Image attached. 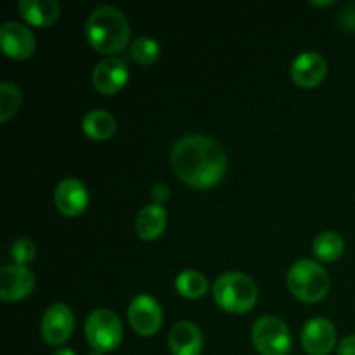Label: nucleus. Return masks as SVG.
<instances>
[{
	"label": "nucleus",
	"instance_id": "obj_1",
	"mask_svg": "<svg viewBox=\"0 0 355 355\" xmlns=\"http://www.w3.org/2000/svg\"><path fill=\"white\" fill-rule=\"evenodd\" d=\"M175 175L194 189H210L227 172V155L215 139L203 134H187L172 148Z\"/></svg>",
	"mask_w": 355,
	"mask_h": 355
},
{
	"label": "nucleus",
	"instance_id": "obj_2",
	"mask_svg": "<svg viewBox=\"0 0 355 355\" xmlns=\"http://www.w3.org/2000/svg\"><path fill=\"white\" fill-rule=\"evenodd\" d=\"M85 37L90 47L99 54H120L130 42L128 19L118 7L99 6L85 21Z\"/></svg>",
	"mask_w": 355,
	"mask_h": 355
},
{
	"label": "nucleus",
	"instance_id": "obj_3",
	"mask_svg": "<svg viewBox=\"0 0 355 355\" xmlns=\"http://www.w3.org/2000/svg\"><path fill=\"white\" fill-rule=\"evenodd\" d=\"M211 293L215 304L229 314H246L259 300V290L252 277L236 270L218 276Z\"/></svg>",
	"mask_w": 355,
	"mask_h": 355
},
{
	"label": "nucleus",
	"instance_id": "obj_4",
	"mask_svg": "<svg viewBox=\"0 0 355 355\" xmlns=\"http://www.w3.org/2000/svg\"><path fill=\"white\" fill-rule=\"evenodd\" d=\"M288 290L305 304H318L328 295L331 281L328 272L315 260L300 259L288 269Z\"/></svg>",
	"mask_w": 355,
	"mask_h": 355
},
{
	"label": "nucleus",
	"instance_id": "obj_5",
	"mask_svg": "<svg viewBox=\"0 0 355 355\" xmlns=\"http://www.w3.org/2000/svg\"><path fill=\"white\" fill-rule=\"evenodd\" d=\"M85 338L92 350L113 352L123 342V326L120 318L110 309H96L85 321Z\"/></svg>",
	"mask_w": 355,
	"mask_h": 355
},
{
	"label": "nucleus",
	"instance_id": "obj_6",
	"mask_svg": "<svg viewBox=\"0 0 355 355\" xmlns=\"http://www.w3.org/2000/svg\"><path fill=\"white\" fill-rule=\"evenodd\" d=\"M252 340L260 355H288L291 350V335L283 319L262 315L255 321Z\"/></svg>",
	"mask_w": 355,
	"mask_h": 355
},
{
	"label": "nucleus",
	"instance_id": "obj_7",
	"mask_svg": "<svg viewBox=\"0 0 355 355\" xmlns=\"http://www.w3.org/2000/svg\"><path fill=\"white\" fill-rule=\"evenodd\" d=\"M75 329V314L66 304H52L45 311L40 322V333L45 343L52 347L64 345Z\"/></svg>",
	"mask_w": 355,
	"mask_h": 355
},
{
	"label": "nucleus",
	"instance_id": "obj_8",
	"mask_svg": "<svg viewBox=\"0 0 355 355\" xmlns=\"http://www.w3.org/2000/svg\"><path fill=\"white\" fill-rule=\"evenodd\" d=\"M0 47L7 58L14 61H26L37 51V38L24 24L7 21L0 26Z\"/></svg>",
	"mask_w": 355,
	"mask_h": 355
},
{
	"label": "nucleus",
	"instance_id": "obj_9",
	"mask_svg": "<svg viewBox=\"0 0 355 355\" xmlns=\"http://www.w3.org/2000/svg\"><path fill=\"white\" fill-rule=\"evenodd\" d=\"M128 322L141 336H153L163 324V311L149 295H137L128 305Z\"/></svg>",
	"mask_w": 355,
	"mask_h": 355
},
{
	"label": "nucleus",
	"instance_id": "obj_10",
	"mask_svg": "<svg viewBox=\"0 0 355 355\" xmlns=\"http://www.w3.org/2000/svg\"><path fill=\"white\" fill-rule=\"evenodd\" d=\"M300 340L309 355H329L336 347V328L329 319L318 315L305 322Z\"/></svg>",
	"mask_w": 355,
	"mask_h": 355
},
{
	"label": "nucleus",
	"instance_id": "obj_11",
	"mask_svg": "<svg viewBox=\"0 0 355 355\" xmlns=\"http://www.w3.org/2000/svg\"><path fill=\"white\" fill-rule=\"evenodd\" d=\"M326 73H328L326 59L314 51L300 52L290 66L291 80L302 89H314L321 85L322 80L326 78Z\"/></svg>",
	"mask_w": 355,
	"mask_h": 355
},
{
	"label": "nucleus",
	"instance_id": "obj_12",
	"mask_svg": "<svg viewBox=\"0 0 355 355\" xmlns=\"http://www.w3.org/2000/svg\"><path fill=\"white\" fill-rule=\"evenodd\" d=\"M128 82V66L120 58H104L94 66L92 85L101 94L113 96L118 94Z\"/></svg>",
	"mask_w": 355,
	"mask_h": 355
},
{
	"label": "nucleus",
	"instance_id": "obj_13",
	"mask_svg": "<svg viewBox=\"0 0 355 355\" xmlns=\"http://www.w3.org/2000/svg\"><path fill=\"white\" fill-rule=\"evenodd\" d=\"M35 288V276L28 267L7 263L0 269V298L19 302L30 297Z\"/></svg>",
	"mask_w": 355,
	"mask_h": 355
},
{
	"label": "nucleus",
	"instance_id": "obj_14",
	"mask_svg": "<svg viewBox=\"0 0 355 355\" xmlns=\"http://www.w3.org/2000/svg\"><path fill=\"white\" fill-rule=\"evenodd\" d=\"M55 208L66 217H76L83 214L89 205V191L85 184L76 177H66L54 189Z\"/></svg>",
	"mask_w": 355,
	"mask_h": 355
},
{
	"label": "nucleus",
	"instance_id": "obj_15",
	"mask_svg": "<svg viewBox=\"0 0 355 355\" xmlns=\"http://www.w3.org/2000/svg\"><path fill=\"white\" fill-rule=\"evenodd\" d=\"M203 345V333L194 322L179 321L170 329L168 347L172 355H201Z\"/></svg>",
	"mask_w": 355,
	"mask_h": 355
},
{
	"label": "nucleus",
	"instance_id": "obj_16",
	"mask_svg": "<svg viewBox=\"0 0 355 355\" xmlns=\"http://www.w3.org/2000/svg\"><path fill=\"white\" fill-rule=\"evenodd\" d=\"M17 7L23 19L37 28L52 26L61 16L58 0H21Z\"/></svg>",
	"mask_w": 355,
	"mask_h": 355
},
{
	"label": "nucleus",
	"instance_id": "obj_17",
	"mask_svg": "<svg viewBox=\"0 0 355 355\" xmlns=\"http://www.w3.org/2000/svg\"><path fill=\"white\" fill-rule=\"evenodd\" d=\"M166 222H168V215H166L165 208L149 203L141 208L135 217V232L144 241H153L165 232Z\"/></svg>",
	"mask_w": 355,
	"mask_h": 355
},
{
	"label": "nucleus",
	"instance_id": "obj_18",
	"mask_svg": "<svg viewBox=\"0 0 355 355\" xmlns=\"http://www.w3.org/2000/svg\"><path fill=\"white\" fill-rule=\"evenodd\" d=\"M82 130L92 141H107L116 132V120L106 110H90L83 114Z\"/></svg>",
	"mask_w": 355,
	"mask_h": 355
},
{
	"label": "nucleus",
	"instance_id": "obj_19",
	"mask_svg": "<svg viewBox=\"0 0 355 355\" xmlns=\"http://www.w3.org/2000/svg\"><path fill=\"white\" fill-rule=\"evenodd\" d=\"M345 252V241L335 231H324L315 236L312 243V253L319 262H335Z\"/></svg>",
	"mask_w": 355,
	"mask_h": 355
},
{
	"label": "nucleus",
	"instance_id": "obj_20",
	"mask_svg": "<svg viewBox=\"0 0 355 355\" xmlns=\"http://www.w3.org/2000/svg\"><path fill=\"white\" fill-rule=\"evenodd\" d=\"M175 290L184 298H200L208 291V279L198 270H182L175 279Z\"/></svg>",
	"mask_w": 355,
	"mask_h": 355
},
{
	"label": "nucleus",
	"instance_id": "obj_21",
	"mask_svg": "<svg viewBox=\"0 0 355 355\" xmlns=\"http://www.w3.org/2000/svg\"><path fill=\"white\" fill-rule=\"evenodd\" d=\"M21 103H23V96L16 83L7 82V80L0 83V121L2 123H7L10 118L16 116Z\"/></svg>",
	"mask_w": 355,
	"mask_h": 355
},
{
	"label": "nucleus",
	"instance_id": "obj_22",
	"mask_svg": "<svg viewBox=\"0 0 355 355\" xmlns=\"http://www.w3.org/2000/svg\"><path fill=\"white\" fill-rule=\"evenodd\" d=\"M159 54H162V47H159L158 40L153 37H148V35L137 37L130 44V55L139 64H153V62L158 61Z\"/></svg>",
	"mask_w": 355,
	"mask_h": 355
},
{
	"label": "nucleus",
	"instance_id": "obj_23",
	"mask_svg": "<svg viewBox=\"0 0 355 355\" xmlns=\"http://www.w3.org/2000/svg\"><path fill=\"white\" fill-rule=\"evenodd\" d=\"M35 257H37V246L31 239L19 238L10 245V259L16 266L28 267V263L33 262Z\"/></svg>",
	"mask_w": 355,
	"mask_h": 355
},
{
	"label": "nucleus",
	"instance_id": "obj_24",
	"mask_svg": "<svg viewBox=\"0 0 355 355\" xmlns=\"http://www.w3.org/2000/svg\"><path fill=\"white\" fill-rule=\"evenodd\" d=\"M149 196H151V203L163 207V203L170 200V187L166 186L165 182H156L155 186L151 187Z\"/></svg>",
	"mask_w": 355,
	"mask_h": 355
},
{
	"label": "nucleus",
	"instance_id": "obj_25",
	"mask_svg": "<svg viewBox=\"0 0 355 355\" xmlns=\"http://www.w3.org/2000/svg\"><path fill=\"white\" fill-rule=\"evenodd\" d=\"M340 26L347 31H355V3H350L340 14Z\"/></svg>",
	"mask_w": 355,
	"mask_h": 355
},
{
	"label": "nucleus",
	"instance_id": "obj_26",
	"mask_svg": "<svg viewBox=\"0 0 355 355\" xmlns=\"http://www.w3.org/2000/svg\"><path fill=\"white\" fill-rule=\"evenodd\" d=\"M336 354L338 355H355V335H349L338 343L336 347Z\"/></svg>",
	"mask_w": 355,
	"mask_h": 355
},
{
	"label": "nucleus",
	"instance_id": "obj_27",
	"mask_svg": "<svg viewBox=\"0 0 355 355\" xmlns=\"http://www.w3.org/2000/svg\"><path fill=\"white\" fill-rule=\"evenodd\" d=\"M52 355H76V352H75V350L64 349V347H62V349H58Z\"/></svg>",
	"mask_w": 355,
	"mask_h": 355
},
{
	"label": "nucleus",
	"instance_id": "obj_28",
	"mask_svg": "<svg viewBox=\"0 0 355 355\" xmlns=\"http://www.w3.org/2000/svg\"><path fill=\"white\" fill-rule=\"evenodd\" d=\"M312 6H333V3H335V0H328V2H315V0H312Z\"/></svg>",
	"mask_w": 355,
	"mask_h": 355
},
{
	"label": "nucleus",
	"instance_id": "obj_29",
	"mask_svg": "<svg viewBox=\"0 0 355 355\" xmlns=\"http://www.w3.org/2000/svg\"><path fill=\"white\" fill-rule=\"evenodd\" d=\"M89 355H104L103 352H97V350H92V352H90Z\"/></svg>",
	"mask_w": 355,
	"mask_h": 355
}]
</instances>
